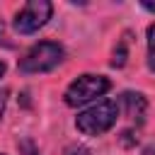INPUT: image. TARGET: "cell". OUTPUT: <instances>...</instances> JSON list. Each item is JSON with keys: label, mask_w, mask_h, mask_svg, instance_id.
Returning <instances> with one entry per match:
<instances>
[{"label": "cell", "mask_w": 155, "mask_h": 155, "mask_svg": "<svg viewBox=\"0 0 155 155\" xmlns=\"http://www.w3.org/2000/svg\"><path fill=\"white\" fill-rule=\"evenodd\" d=\"M116 119H119V104L114 99H102L94 107L80 111L75 119V126L85 136H102L116 124Z\"/></svg>", "instance_id": "6da1fadb"}, {"label": "cell", "mask_w": 155, "mask_h": 155, "mask_svg": "<svg viewBox=\"0 0 155 155\" xmlns=\"http://www.w3.org/2000/svg\"><path fill=\"white\" fill-rule=\"evenodd\" d=\"M63 61V46L56 41H39L31 46L22 58H19V70L31 75V73H48Z\"/></svg>", "instance_id": "7a4b0ae2"}, {"label": "cell", "mask_w": 155, "mask_h": 155, "mask_svg": "<svg viewBox=\"0 0 155 155\" xmlns=\"http://www.w3.org/2000/svg\"><path fill=\"white\" fill-rule=\"evenodd\" d=\"M109 87H111V82L104 75H90V73L80 75L68 85L65 104L68 107H80V104H85V102H90L94 97H102L104 92H109Z\"/></svg>", "instance_id": "3957f363"}, {"label": "cell", "mask_w": 155, "mask_h": 155, "mask_svg": "<svg viewBox=\"0 0 155 155\" xmlns=\"http://www.w3.org/2000/svg\"><path fill=\"white\" fill-rule=\"evenodd\" d=\"M53 5L48 0H29L15 17V31L19 34H34L51 19Z\"/></svg>", "instance_id": "277c9868"}, {"label": "cell", "mask_w": 155, "mask_h": 155, "mask_svg": "<svg viewBox=\"0 0 155 155\" xmlns=\"http://www.w3.org/2000/svg\"><path fill=\"white\" fill-rule=\"evenodd\" d=\"M121 104H124V114L133 121V124H143L145 111H148V102L140 92H124L121 94Z\"/></svg>", "instance_id": "5b68a950"}, {"label": "cell", "mask_w": 155, "mask_h": 155, "mask_svg": "<svg viewBox=\"0 0 155 155\" xmlns=\"http://www.w3.org/2000/svg\"><path fill=\"white\" fill-rule=\"evenodd\" d=\"M148 68L155 73V24L148 27Z\"/></svg>", "instance_id": "8992f818"}, {"label": "cell", "mask_w": 155, "mask_h": 155, "mask_svg": "<svg viewBox=\"0 0 155 155\" xmlns=\"http://www.w3.org/2000/svg\"><path fill=\"white\" fill-rule=\"evenodd\" d=\"M126 44H128V39H121V44L116 46V51H114V58H111V65L114 68H121L124 63H126Z\"/></svg>", "instance_id": "52a82bcc"}, {"label": "cell", "mask_w": 155, "mask_h": 155, "mask_svg": "<svg viewBox=\"0 0 155 155\" xmlns=\"http://www.w3.org/2000/svg\"><path fill=\"white\" fill-rule=\"evenodd\" d=\"M63 155H90V148H85L82 143H70V145H65Z\"/></svg>", "instance_id": "ba28073f"}, {"label": "cell", "mask_w": 155, "mask_h": 155, "mask_svg": "<svg viewBox=\"0 0 155 155\" xmlns=\"http://www.w3.org/2000/svg\"><path fill=\"white\" fill-rule=\"evenodd\" d=\"M5 104H7V90L0 92V119H2V111H5Z\"/></svg>", "instance_id": "9c48e42d"}, {"label": "cell", "mask_w": 155, "mask_h": 155, "mask_svg": "<svg viewBox=\"0 0 155 155\" xmlns=\"http://www.w3.org/2000/svg\"><path fill=\"white\" fill-rule=\"evenodd\" d=\"M140 155H155V145H145Z\"/></svg>", "instance_id": "30bf717a"}, {"label": "cell", "mask_w": 155, "mask_h": 155, "mask_svg": "<svg viewBox=\"0 0 155 155\" xmlns=\"http://www.w3.org/2000/svg\"><path fill=\"white\" fill-rule=\"evenodd\" d=\"M143 7H145L148 12H153V15H155V2H150V0H145V2H143Z\"/></svg>", "instance_id": "8fae6325"}, {"label": "cell", "mask_w": 155, "mask_h": 155, "mask_svg": "<svg viewBox=\"0 0 155 155\" xmlns=\"http://www.w3.org/2000/svg\"><path fill=\"white\" fill-rule=\"evenodd\" d=\"M2 73H5V61H0V78H2Z\"/></svg>", "instance_id": "7c38bea8"}, {"label": "cell", "mask_w": 155, "mask_h": 155, "mask_svg": "<svg viewBox=\"0 0 155 155\" xmlns=\"http://www.w3.org/2000/svg\"><path fill=\"white\" fill-rule=\"evenodd\" d=\"M0 155H2V153H0Z\"/></svg>", "instance_id": "4fadbf2b"}]
</instances>
